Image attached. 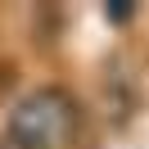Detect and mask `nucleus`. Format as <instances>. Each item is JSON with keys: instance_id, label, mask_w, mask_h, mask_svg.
Here are the masks:
<instances>
[{"instance_id": "obj_1", "label": "nucleus", "mask_w": 149, "mask_h": 149, "mask_svg": "<svg viewBox=\"0 0 149 149\" xmlns=\"http://www.w3.org/2000/svg\"><path fill=\"white\" fill-rule=\"evenodd\" d=\"M77 131V104L59 86H36L18 95L9 109V145L14 149H63Z\"/></svg>"}]
</instances>
